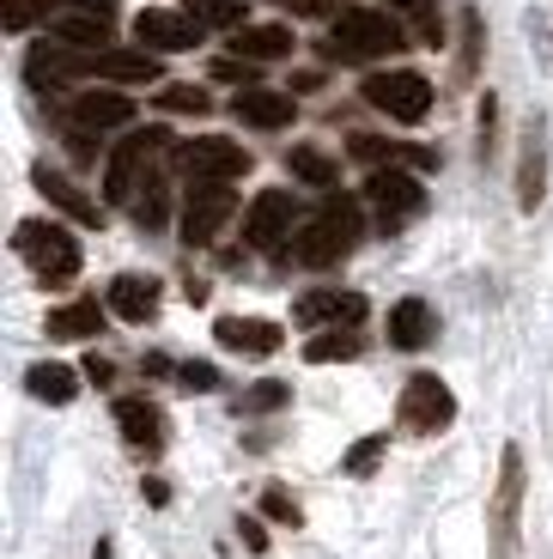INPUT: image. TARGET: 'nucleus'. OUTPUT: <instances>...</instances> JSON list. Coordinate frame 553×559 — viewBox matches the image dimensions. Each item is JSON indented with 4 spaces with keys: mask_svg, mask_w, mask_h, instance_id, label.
<instances>
[{
    "mask_svg": "<svg viewBox=\"0 0 553 559\" xmlns=\"http://www.w3.org/2000/svg\"><path fill=\"white\" fill-rule=\"evenodd\" d=\"M201 19L195 13H165V7H146V13L134 19V37L146 43V49H158V56H177V49H195L201 43Z\"/></svg>",
    "mask_w": 553,
    "mask_h": 559,
    "instance_id": "14",
    "label": "nucleus"
},
{
    "mask_svg": "<svg viewBox=\"0 0 553 559\" xmlns=\"http://www.w3.org/2000/svg\"><path fill=\"white\" fill-rule=\"evenodd\" d=\"M85 80H116V85H146L158 80V49H85L80 56Z\"/></svg>",
    "mask_w": 553,
    "mask_h": 559,
    "instance_id": "12",
    "label": "nucleus"
},
{
    "mask_svg": "<svg viewBox=\"0 0 553 559\" xmlns=\"http://www.w3.org/2000/svg\"><path fill=\"white\" fill-rule=\"evenodd\" d=\"M237 535H244L249 554H268V535H262V523H256V518H237Z\"/></svg>",
    "mask_w": 553,
    "mask_h": 559,
    "instance_id": "39",
    "label": "nucleus"
},
{
    "mask_svg": "<svg viewBox=\"0 0 553 559\" xmlns=\"http://www.w3.org/2000/svg\"><path fill=\"white\" fill-rule=\"evenodd\" d=\"M25 383H31V395H37V402H56V407L80 395V371H73V365H31Z\"/></svg>",
    "mask_w": 553,
    "mask_h": 559,
    "instance_id": "26",
    "label": "nucleus"
},
{
    "mask_svg": "<svg viewBox=\"0 0 553 559\" xmlns=\"http://www.w3.org/2000/svg\"><path fill=\"white\" fill-rule=\"evenodd\" d=\"M292 402V383H256V390H244V402H237V414H274V407Z\"/></svg>",
    "mask_w": 553,
    "mask_h": 559,
    "instance_id": "35",
    "label": "nucleus"
},
{
    "mask_svg": "<svg viewBox=\"0 0 553 559\" xmlns=\"http://www.w3.org/2000/svg\"><path fill=\"white\" fill-rule=\"evenodd\" d=\"M360 98L372 104V110H384L389 122H426L432 110V80L414 68H389V73H365Z\"/></svg>",
    "mask_w": 553,
    "mask_h": 559,
    "instance_id": "5",
    "label": "nucleus"
},
{
    "mask_svg": "<svg viewBox=\"0 0 553 559\" xmlns=\"http://www.w3.org/2000/svg\"><path fill=\"white\" fill-rule=\"evenodd\" d=\"M220 347L225 353H249V359H268V353H280V322H268V317H220Z\"/></svg>",
    "mask_w": 553,
    "mask_h": 559,
    "instance_id": "19",
    "label": "nucleus"
},
{
    "mask_svg": "<svg viewBox=\"0 0 553 559\" xmlns=\"http://www.w3.org/2000/svg\"><path fill=\"white\" fill-rule=\"evenodd\" d=\"M232 116L244 128H262V134H274V128H292V116H298V104H292V92H268V85H244L232 98Z\"/></svg>",
    "mask_w": 553,
    "mask_h": 559,
    "instance_id": "16",
    "label": "nucleus"
},
{
    "mask_svg": "<svg viewBox=\"0 0 553 559\" xmlns=\"http://www.w3.org/2000/svg\"><path fill=\"white\" fill-rule=\"evenodd\" d=\"M389 13H401L408 25L420 31V43H432L438 49L444 43V19H438V0H389Z\"/></svg>",
    "mask_w": 553,
    "mask_h": 559,
    "instance_id": "29",
    "label": "nucleus"
},
{
    "mask_svg": "<svg viewBox=\"0 0 553 559\" xmlns=\"http://www.w3.org/2000/svg\"><path fill=\"white\" fill-rule=\"evenodd\" d=\"M85 378H92V383H110L116 371H110V359H97V353H92V359H85Z\"/></svg>",
    "mask_w": 553,
    "mask_h": 559,
    "instance_id": "41",
    "label": "nucleus"
},
{
    "mask_svg": "<svg viewBox=\"0 0 553 559\" xmlns=\"http://www.w3.org/2000/svg\"><path fill=\"white\" fill-rule=\"evenodd\" d=\"M189 13L208 31H244V0H189Z\"/></svg>",
    "mask_w": 553,
    "mask_h": 559,
    "instance_id": "31",
    "label": "nucleus"
},
{
    "mask_svg": "<svg viewBox=\"0 0 553 559\" xmlns=\"http://www.w3.org/2000/svg\"><path fill=\"white\" fill-rule=\"evenodd\" d=\"M68 122L92 128V134H104V128H128L134 122V98H122V92H73Z\"/></svg>",
    "mask_w": 553,
    "mask_h": 559,
    "instance_id": "18",
    "label": "nucleus"
},
{
    "mask_svg": "<svg viewBox=\"0 0 553 559\" xmlns=\"http://www.w3.org/2000/svg\"><path fill=\"white\" fill-rule=\"evenodd\" d=\"M165 213H170V201H165V177H158V170H146V182L134 189V219L146 225V231H158V225H165Z\"/></svg>",
    "mask_w": 553,
    "mask_h": 559,
    "instance_id": "30",
    "label": "nucleus"
},
{
    "mask_svg": "<svg viewBox=\"0 0 553 559\" xmlns=\"http://www.w3.org/2000/svg\"><path fill=\"white\" fill-rule=\"evenodd\" d=\"M170 146V134L165 128H134V134L122 140L110 153V165H104V201H134V189H140V170L153 165L158 153Z\"/></svg>",
    "mask_w": 553,
    "mask_h": 559,
    "instance_id": "9",
    "label": "nucleus"
},
{
    "mask_svg": "<svg viewBox=\"0 0 553 559\" xmlns=\"http://www.w3.org/2000/svg\"><path fill=\"white\" fill-rule=\"evenodd\" d=\"M170 378H177L183 390H195V395H213V390H220V371H213V365H201V359L177 365V371H170Z\"/></svg>",
    "mask_w": 553,
    "mask_h": 559,
    "instance_id": "38",
    "label": "nucleus"
},
{
    "mask_svg": "<svg viewBox=\"0 0 553 559\" xmlns=\"http://www.w3.org/2000/svg\"><path fill=\"white\" fill-rule=\"evenodd\" d=\"M486 530H493V559L517 554V530H523V450L517 444H505V456H498V487H493Z\"/></svg>",
    "mask_w": 553,
    "mask_h": 559,
    "instance_id": "6",
    "label": "nucleus"
},
{
    "mask_svg": "<svg viewBox=\"0 0 553 559\" xmlns=\"http://www.w3.org/2000/svg\"><path fill=\"white\" fill-rule=\"evenodd\" d=\"M517 201H523V207H536V201H541V128L523 140V170H517Z\"/></svg>",
    "mask_w": 553,
    "mask_h": 559,
    "instance_id": "32",
    "label": "nucleus"
},
{
    "mask_svg": "<svg viewBox=\"0 0 553 559\" xmlns=\"http://www.w3.org/2000/svg\"><path fill=\"white\" fill-rule=\"evenodd\" d=\"M298 49V37H292V25H244L232 31V56H249V61H280Z\"/></svg>",
    "mask_w": 553,
    "mask_h": 559,
    "instance_id": "24",
    "label": "nucleus"
},
{
    "mask_svg": "<svg viewBox=\"0 0 553 559\" xmlns=\"http://www.w3.org/2000/svg\"><path fill=\"white\" fill-rule=\"evenodd\" d=\"M177 165L189 170V182H237V177H249L256 158L225 134H195V140L177 146Z\"/></svg>",
    "mask_w": 553,
    "mask_h": 559,
    "instance_id": "8",
    "label": "nucleus"
},
{
    "mask_svg": "<svg viewBox=\"0 0 553 559\" xmlns=\"http://www.w3.org/2000/svg\"><path fill=\"white\" fill-rule=\"evenodd\" d=\"M213 73H220V80H232V85H249V73H256V61H220V68H213Z\"/></svg>",
    "mask_w": 553,
    "mask_h": 559,
    "instance_id": "40",
    "label": "nucleus"
},
{
    "mask_svg": "<svg viewBox=\"0 0 553 559\" xmlns=\"http://www.w3.org/2000/svg\"><path fill=\"white\" fill-rule=\"evenodd\" d=\"M396 419H401V432H444L450 419H457V395H450V383L432 378V371H414V378L401 383V402H396Z\"/></svg>",
    "mask_w": 553,
    "mask_h": 559,
    "instance_id": "7",
    "label": "nucleus"
},
{
    "mask_svg": "<svg viewBox=\"0 0 553 559\" xmlns=\"http://www.w3.org/2000/svg\"><path fill=\"white\" fill-rule=\"evenodd\" d=\"M49 37L68 43V49H110V37H116L110 0H80V7H56V13H49Z\"/></svg>",
    "mask_w": 553,
    "mask_h": 559,
    "instance_id": "10",
    "label": "nucleus"
},
{
    "mask_svg": "<svg viewBox=\"0 0 553 559\" xmlns=\"http://www.w3.org/2000/svg\"><path fill=\"white\" fill-rule=\"evenodd\" d=\"M232 207H237L232 182H189V201H183V243H189V250L213 243L220 225L232 219Z\"/></svg>",
    "mask_w": 553,
    "mask_h": 559,
    "instance_id": "11",
    "label": "nucleus"
},
{
    "mask_svg": "<svg viewBox=\"0 0 553 559\" xmlns=\"http://www.w3.org/2000/svg\"><path fill=\"white\" fill-rule=\"evenodd\" d=\"M110 317L153 322L158 317V280L153 274H116L110 280Z\"/></svg>",
    "mask_w": 553,
    "mask_h": 559,
    "instance_id": "21",
    "label": "nucleus"
},
{
    "mask_svg": "<svg viewBox=\"0 0 553 559\" xmlns=\"http://www.w3.org/2000/svg\"><path fill=\"white\" fill-rule=\"evenodd\" d=\"M104 317H110V305H97V298H73V305L49 310L43 335H49V341H92V335H104Z\"/></svg>",
    "mask_w": 553,
    "mask_h": 559,
    "instance_id": "20",
    "label": "nucleus"
},
{
    "mask_svg": "<svg viewBox=\"0 0 553 559\" xmlns=\"http://www.w3.org/2000/svg\"><path fill=\"white\" fill-rule=\"evenodd\" d=\"M292 238V195L286 189H262L244 213V243L249 250H280Z\"/></svg>",
    "mask_w": 553,
    "mask_h": 559,
    "instance_id": "13",
    "label": "nucleus"
},
{
    "mask_svg": "<svg viewBox=\"0 0 553 559\" xmlns=\"http://www.w3.org/2000/svg\"><path fill=\"white\" fill-rule=\"evenodd\" d=\"M286 7H292V13H305V19H322V13H329V0H286Z\"/></svg>",
    "mask_w": 553,
    "mask_h": 559,
    "instance_id": "42",
    "label": "nucleus"
},
{
    "mask_svg": "<svg viewBox=\"0 0 553 559\" xmlns=\"http://www.w3.org/2000/svg\"><path fill=\"white\" fill-rule=\"evenodd\" d=\"M384 450H389V432H372V438H360V444H353V450H346V456H341V468H346V475H372V468H377V462H384Z\"/></svg>",
    "mask_w": 553,
    "mask_h": 559,
    "instance_id": "34",
    "label": "nucleus"
},
{
    "mask_svg": "<svg viewBox=\"0 0 553 559\" xmlns=\"http://www.w3.org/2000/svg\"><path fill=\"white\" fill-rule=\"evenodd\" d=\"M31 182H37V189H43L49 201H56V207L68 213V219H80V225H104V213H97V201H85L80 189H73L68 177H61V170L37 165V170H31Z\"/></svg>",
    "mask_w": 553,
    "mask_h": 559,
    "instance_id": "25",
    "label": "nucleus"
},
{
    "mask_svg": "<svg viewBox=\"0 0 553 559\" xmlns=\"http://www.w3.org/2000/svg\"><path fill=\"white\" fill-rule=\"evenodd\" d=\"M360 353H365V335H353V329H322L317 341H305V359H310V365L360 359Z\"/></svg>",
    "mask_w": 553,
    "mask_h": 559,
    "instance_id": "28",
    "label": "nucleus"
},
{
    "mask_svg": "<svg viewBox=\"0 0 553 559\" xmlns=\"http://www.w3.org/2000/svg\"><path fill=\"white\" fill-rule=\"evenodd\" d=\"M61 0H7V31H31L37 19H49Z\"/></svg>",
    "mask_w": 553,
    "mask_h": 559,
    "instance_id": "36",
    "label": "nucleus"
},
{
    "mask_svg": "<svg viewBox=\"0 0 553 559\" xmlns=\"http://www.w3.org/2000/svg\"><path fill=\"white\" fill-rule=\"evenodd\" d=\"M13 250L31 262V274L43 280V286H68L73 274H80V238H73L68 225H56V219H19V231H13Z\"/></svg>",
    "mask_w": 553,
    "mask_h": 559,
    "instance_id": "3",
    "label": "nucleus"
},
{
    "mask_svg": "<svg viewBox=\"0 0 553 559\" xmlns=\"http://www.w3.org/2000/svg\"><path fill=\"white\" fill-rule=\"evenodd\" d=\"M365 207L377 213V231H401L426 213V182L401 165H372L365 177Z\"/></svg>",
    "mask_w": 553,
    "mask_h": 559,
    "instance_id": "4",
    "label": "nucleus"
},
{
    "mask_svg": "<svg viewBox=\"0 0 553 559\" xmlns=\"http://www.w3.org/2000/svg\"><path fill=\"white\" fill-rule=\"evenodd\" d=\"M262 511H268L274 523H286V530H298V523H305V511H298V499H292L286 487H268V492H262Z\"/></svg>",
    "mask_w": 553,
    "mask_h": 559,
    "instance_id": "37",
    "label": "nucleus"
},
{
    "mask_svg": "<svg viewBox=\"0 0 553 559\" xmlns=\"http://www.w3.org/2000/svg\"><path fill=\"white\" fill-rule=\"evenodd\" d=\"M158 110H170V116H208L213 110V98L208 92H201V85H165V92H158Z\"/></svg>",
    "mask_w": 553,
    "mask_h": 559,
    "instance_id": "33",
    "label": "nucleus"
},
{
    "mask_svg": "<svg viewBox=\"0 0 553 559\" xmlns=\"http://www.w3.org/2000/svg\"><path fill=\"white\" fill-rule=\"evenodd\" d=\"M292 317H298V329H360V322H365V298L329 286V293H305L298 305H292Z\"/></svg>",
    "mask_w": 553,
    "mask_h": 559,
    "instance_id": "15",
    "label": "nucleus"
},
{
    "mask_svg": "<svg viewBox=\"0 0 553 559\" xmlns=\"http://www.w3.org/2000/svg\"><path fill=\"white\" fill-rule=\"evenodd\" d=\"M286 170L298 182H310V189H334L341 182V165H334L329 153H317V146H292L286 153Z\"/></svg>",
    "mask_w": 553,
    "mask_h": 559,
    "instance_id": "27",
    "label": "nucleus"
},
{
    "mask_svg": "<svg viewBox=\"0 0 553 559\" xmlns=\"http://www.w3.org/2000/svg\"><path fill=\"white\" fill-rule=\"evenodd\" d=\"M329 61H377L408 49V31H401V13H377V7H346L329 25Z\"/></svg>",
    "mask_w": 553,
    "mask_h": 559,
    "instance_id": "2",
    "label": "nucleus"
},
{
    "mask_svg": "<svg viewBox=\"0 0 553 559\" xmlns=\"http://www.w3.org/2000/svg\"><path fill=\"white\" fill-rule=\"evenodd\" d=\"M353 158H365V165H414V170H438V153H432V146H408V140H372V134H353Z\"/></svg>",
    "mask_w": 553,
    "mask_h": 559,
    "instance_id": "23",
    "label": "nucleus"
},
{
    "mask_svg": "<svg viewBox=\"0 0 553 559\" xmlns=\"http://www.w3.org/2000/svg\"><path fill=\"white\" fill-rule=\"evenodd\" d=\"M360 238H365V207L353 195H329L298 231H292V255L305 267H334L341 255L360 250Z\"/></svg>",
    "mask_w": 553,
    "mask_h": 559,
    "instance_id": "1",
    "label": "nucleus"
},
{
    "mask_svg": "<svg viewBox=\"0 0 553 559\" xmlns=\"http://www.w3.org/2000/svg\"><path fill=\"white\" fill-rule=\"evenodd\" d=\"M432 335H438V317H432V305H426V298H401V305L389 310V347L420 353Z\"/></svg>",
    "mask_w": 553,
    "mask_h": 559,
    "instance_id": "22",
    "label": "nucleus"
},
{
    "mask_svg": "<svg viewBox=\"0 0 553 559\" xmlns=\"http://www.w3.org/2000/svg\"><path fill=\"white\" fill-rule=\"evenodd\" d=\"M116 426H122L128 450H146V456L165 450V414H158V402H146V395H122V402H116Z\"/></svg>",
    "mask_w": 553,
    "mask_h": 559,
    "instance_id": "17",
    "label": "nucleus"
}]
</instances>
